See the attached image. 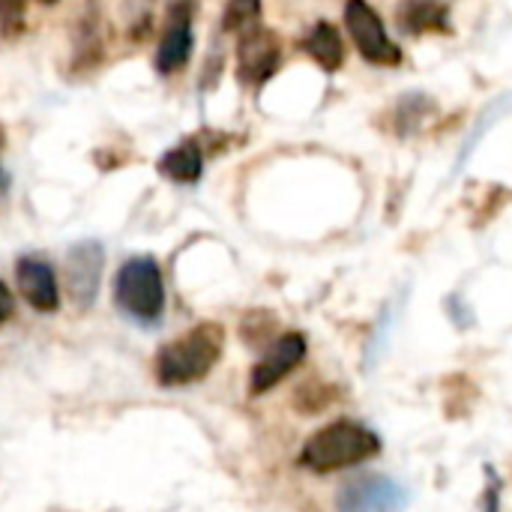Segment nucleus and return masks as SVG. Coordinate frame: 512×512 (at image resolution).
<instances>
[{"instance_id":"f257e3e1","label":"nucleus","mask_w":512,"mask_h":512,"mask_svg":"<svg viewBox=\"0 0 512 512\" xmlns=\"http://www.w3.org/2000/svg\"><path fill=\"white\" fill-rule=\"evenodd\" d=\"M222 348H225L222 324L204 321V324L186 330L183 336H177L174 342H168L165 348H159V354L153 360L156 381L162 387L198 384L213 372V366L222 357Z\"/></svg>"},{"instance_id":"f03ea898","label":"nucleus","mask_w":512,"mask_h":512,"mask_svg":"<svg viewBox=\"0 0 512 512\" xmlns=\"http://www.w3.org/2000/svg\"><path fill=\"white\" fill-rule=\"evenodd\" d=\"M381 453V438L354 420H339L315 432L300 450V465L315 474H333Z\"/></svg>"},{"instance_id":"7ed1b4c3","label":"nucleus","mask_w":512,"mask_h":512,"mask_svg":"<svg viewBox=\"0 0 512 512\" xmlns=\"http://www.w3.org/2000/svg\"><path fill=\"white\" fill-rule=\"evenodd\" d=\"M117 309L141 327H156L165 315V282L162 270L150 255L129 258L114 276Z\"/></svg>"},{"instance_id":"20e7f679","label":"nucleus","mask_w":512,"mask_h":512,"mask_svg":"<svg viewBox=\"0 0 512 512\" xmlns=\"http://www.w3.org/2000/svg\"><path fill=\"white\" fill-rule=\"evenodd\" d=\"M345 24H348V33H351L357 51L369 63H375V66H399L402 63L399 45L390 42L381 15L366 0H348L345 3Z\"/></svg>"},{"instance_id":"39448f33","label":"nucleus","mask_w":512,"mask_h":512,"mask_svg":"<svg viewBox=\"0 0 512 512\" xmlns=\"http://www.w3.org/2000/svg\"><path fill=\"white\" fill-rule=\"evenodd\" d=\"M408 492L384 474H366L345 483L336 495V512H402Z\"/></svg>"},{"instance_id":"423d86ee","label":"nucleus","mask_w":512,"mask_h":512,"mask_svg":"<svg viewBox=\"0 0 512 512\" xmlns=\"http://www.w3.org/2000/svg\"><path fill=\"white\" fill-rule=\"evenodd\" d=\"M279 60H282V48H279V39L273 30H264V27H252L240 36V45H237V78L243 84H264L267 78L276 75L279 69Z\"/></svg>"},{"instance_id":"0eeeda50","label":"nucleus","mask_w":512,"mask_h":512,"mask_svg":"<svg viewBox=\"0 0 512 512\" xmlns=\"http://www.w3.org/2000/svg\"><path fill=\"white\" fill-rule=\"evenodd\" d=\"M306 357V336L303 333H285L279 336L270 351L258 360V366L252 369V381L249 390L252 396H264L270 393L276 384H282Z\"/></svg>"},{"instance_id":"6e6552de","label":"nucleus","mask_w":512,"mask_h":512,"mask_svg":"<svg viewBox=\"0 0 512 512\" xmlns=\"http://www.w3.org/2000/svg\"><path fill=\"white\" fill-rule=\"evenodd\" d=\"M105 267V249L96 240H81L69 249L66 258V282L72 303L78 309H90L96 294H99V279Z\"/></svg>"},{"instance_id":"1a4fd4ad","label":"nucleus","mask_w":512,"mask_h":512,"mask_svg":"<svg viewBox=\"0 0 512 512\" xmlns=\"http://www.w3.org/2000/svg\"><path fill=\"white\" fill-rule=\"evenodd\" d=\"M192 57V0H174L168 12V27L156 51V72L171 75L183 69Z\"/></svg>"},{"instance_id":"9d476101","label":"nucleus","mask_w":512,"mask_h":512,"mask_svg":"<svg viewBox=\"0 0 512 512\" xmlns=\"http://www.w3.org/2000/svg\"><path fill=\"white\" fill-rule=\"evenodd\" d=\"M15 279H18V288L24 294V300L48 315V312H57L60 306V285H57V276H54V267L36 255H27V258H18L15 264Z\"/></svg>"},{"instance_id":"9b49d317","label":"nucleus","mask_w":512,"mask_h":512,"mask_svg":"<svg viewBox=\"0 0 512 512\" xmlns=\"http://www.w3.org/2000/svg\"><path fill=\"white\" fill-rule=\"evenodd\" d=\"M396 21L405 33H450V9L441 0H402L396 6Z\"/></svg>"},{"instance_id":"f8f14e48","label":"nucleus","mask_w":512,"mask_h":512,"mask_svg":"<svg viewBox=\"0 0 512 512\" xmlns=\"http://www.w3.org/2000/svg\"><path fill=\"white\" fill-rule=\"evenodd\" d=\"M303 48L312 54V60H315L324 72H336V69H342V63H345L342 36H339V30H336L333 24H327V21H318V24L312 27V33L306 36Z\"/></svg>"},{"instance_id":"ddd939ff","label":"nucleus","mask_w":512,"mask_h":512,"mask_svg":"<svg viewBox=\"0 0 512 512\" xmlns=\"http://www.w3.org/2000/svg\"><path fill=\"white\" fill-rule=\"evenodd\" d=\"M204 171V156L198 150V144H180L174 150H168L159 159V174L174 180V183H195Z\"/></svg>"},{"instance_id":"4468645a","label":"nucleus","mask_w":512,"mask_h":512,"mask_svg":"<svg viewBox=\"0 0 512 512\" xmlns=\"http://www.w3.org/2000/svg\"><path fill=\"white\" fill-rule=\"evenodd\" d=\"M432 111H435V102H432L429 96L411 93V96H405V99L396 105V129H399L402 135H408V132L420 129L423 120H426Z\"/></svg>"},{"instance_id":"2eb2a0df","label":"nucleus","mask_w":512,"mask_h":512,"mask_svg":"<svg viewBox=\"0 0 512 512\" xmlns=\"http://www.w3.org/2000/svg\"><path fill=\"white\" fill-rule=\"evenodd\" d=\"M75 42H78V48H75V54H78V63H81V66H93V63H99V57H102V36H99V15H93V12H87V15L81 18V24H78V36H75Z\"/></svg>"},{"instance_id":"dca6fc26","label":"nucleus","mask_w":512,"mask_h":512,"mask_svg":"<svg viewBox=\"0 0 512 512\" xmlns=\"http://www.w3.org/2000/svg\"><path fill=\"white\" fill-rule=\"evenodd\" d=\"M258 18H261V0H228L222 12V30L243 36L246 30L258 27Z\"/></svg>"},{"instance_id":"f3484780","label":"nucleus","mask_w":512,"mask_h":512,"mask_svg":"<svg viewBox=\"0 0 512 512\" xmlns=\"http://www.w3.org/2000/svg\"><path fill=\"white\" fill-rule=\"evenodd\" d=\"M24 12L27 0H0V33L18 36L24 30Z\"/></svg>"},{"instance_id":"a211bd4d","label":"nucleus","mask_w":512,"mask_h":512,"mask_svg":"<svg viewBox=\"0 0 512 512\" xmlns=\"http://www.w3.org/2000/svg\"><path fill=\"white\" fill-rule=\"evenodd\" d=\"M12 312H15V300H12V294H9V288L0 282V327L12 318Z\"/></svg>"},{"instance_id":"6ab92c4d","label":"nucleus","mask_w":512,"mask_h":512,"mask_svg":"<svg viewBox=\"0 0 512 512\" xmlns=\"http://www.w3.org/2000/svg\"><path fill=\"white\" fill-rule=\"evenodd\" d=\"M6 189H9V174H6V171L0 168V195H3Z\"/></svg>"},{"instance_id":"aec40b11","label":"nucleus","mask_w":512,"mask_h":512,"mask_svg":"<svg viewBox=\"0 0 512 512\" xmlns=\"http://www.w3.org/2000/svg\"><path fill=\"white\" fill-rule=\"evenodd\" d=\"M39 3H48V6H51V3H57V0H39Z\"/></svg>"},{"instance_id":"412c9836","label":"nucleus","mask_w":512,"mask_h":512,"mask_svg":"<svg viewBox=\"0 0 512 512\" xmlns=\"http://www.w3.org/2000/svg\"><path fill=\"white\" fill-rule=\"evenodd\" d=\"M0 147H3V129H0Z\"/></svg>"}]
</instances>
